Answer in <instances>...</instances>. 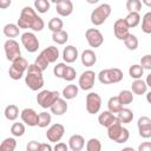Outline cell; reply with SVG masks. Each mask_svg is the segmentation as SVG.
I'll use <instances>...</instances> for the list:
<instances>
[{
  "mask_svg": "<svg viewBox=\"0 0 151 151\" xmlns=\"http://www.w3.org/2000/svg\"><path fill=\"white\" fill-rule=\"evenodd\" d=\"M146 100H147L149 104H151V91L147 92V94H146Z\"/></svg>",
  "mask_w": 151,
  "mask_h": 151,
  "instance_id": "55",
  "label": "cell"
},
{
  "mask_svg": "<svg viewBox=\"0 0 151 151\" xmlns=\"http://www.w3.org/2000/svg\"><path fill=\"white\" fill-rule=\"evenodd\" d=\"M41 53L47 58V60L50 61V64L51 63H55L58 60V58H59V50L55 46H48L45 50H42Z\"/></svg>",
  "mask_w": 151,
  "mask_h": 151,
  "instance_id": "25",
  "label": "cell"
},
{
  "mask_svg": "<svg viewBox=\"0 0 151 151\" xmlns=\"http://www.w3.org/2000/svg\"><path fill=\"white\" fill-rule=\"evenodd\" d=\"M123 71L113 67V68H106V70H101L98 74V79L101 84L104 85H109V84H117L119 81L123 80Z\"/></svg>",
  "mask_w": 151,
  "mask_h": 151,
  "instance_id": "4",
  "label": "cell"
},
{
  "mask_svg": "<svg viewBox=\"0 0 151 151\" xmlns=\"http://www.w3.org/2000/svg\"><path fill=\"white\" fill-rule=\"evenodd\" d=\"M21 44L25 47V50L29 53H34L39 48V40L32 32H25L21 34Z\"/></svg>",
  "mask_w": 151,
  "mask_h": 151,
  "instance_id": "9",
  "label": "cell"
},
{
  "mask_svg": "<svg viewBox=\"0 0 151 151\" xmlns=\"http://www.w3.org/2000/svg\"><path fill=\"white\" fill-rule=\"evenodd\" d=\"M65 133V127L63 124H53L52 126H50L47 129V132H46V138L48 139V142L51 143H58L60 142V139L63 138Z\"/></svg>",
  "mask_w": 151,
  "mask_h": 151,
  "instance_id": "13",
  "label": "cell"
},
{
  "mask_svg": "<svg viewBox=\"0 0 151 151\" xmlns=\"http://www.w3.org/2000/svg\"><path fill=\"white\" fill-rule=\"evenodd\" d=\"M142 2H143L145 6H147V7H151V0H142Z\"/></svg>",
  "mask_w": 151,
  "mask_h": 151,
  "instance_id": "54",
  "label": "cell"
},
{
  "mask_svg": "<svg viewBox=\"0 0 151 151\" xmlns=\"http://www.w3.org/2000/svg\"><path fill=\"white\" fill-rule=\"evenodd\" d=\"M2 32L7 38L13 39V38H17L20 34V27L15 24H6L2 28Z\"/></svg>",
  "mask_w": 151,
  "mask_h": 151,
  "instance_id": "24",
  "label": "cell"
},
{
  "mask_svg": "<svg viewBox=\"0 0 151 151\" xmlns=\"http://www.w3.org/2000/svg\"><path fill=\"white\" fill-rule=\"evenodd\" d=\"M117 119L122 124H129L133 119V112L127 107H122V110L117 113Z\"/></svg>",
  "mask_w": 151,
  "mask_h": 151,
  "instance_id": "23",
  "label": "cell"
},
{
  "mask_svg": "<svg viewBox=\"0 0 151 151\" xmlns=\"http://www.w3.org/2000/svg\"><path fill=\"white\" fill-rule=\"evenodd\" d=\"M11 4H12V0H0V8L5 9V8L9 7Z\"/></svg>",
  "mask_w": 151,
  "mask_h": 151,
  "instance_id": "52",
  "label": "cell"
},
{
  "mask_svg": "<svg viewBox=\"0 0 151 151\" xmlns=\"http://www.w3.org/2000/svg\"><path fill=\"white\" fill-rule=\"evenodd\" d=\"M21 120L22 123H25L28 126H38V122H39V114L35 112V110L31 109V107H26L21 111L20 113Z\"/></svg>",
  "mask_w": 151,
  "mask_h": 151,
  "instance_id": "15",
  "label": "cell"
},
{
  "mask_svg": "<svg viewBox=\"0 0 151 151\" xmlns=\"http://www.w3.org/2000/svg\"><path fill=\"white\" fill-rule=\"evenodd\" d=\"M86 150L87 151H100L101 150V143L97 138H91L86 143Z\"/></svg>",
  "mask_w": 151,
  "mask_h": 151,
  "instance_id": "40",
  "label": "cell"
},
{
  "mask_svg": "<svg viewBox=\"0 0 151 151\" xmlns=\"http://www.w3.org/2000/svg\"><path fill=\"white\" fill-rule=\"evenodd\" d=\"M133 94L134 93L132 91H130V90H123V91L119 92L118 99H119V101L122 103L123 106L124 105H129V104H131L133 101Z\"/></svg>",
  "mask_w": 151,
  "mask_h": 151,
  "instance_id": "29",
  "label": "cell"
},
{
  "mask_svg": "<svg viewBox=\"0 0 151 151\" xmlns=\"http://www.w3.org/2000/svg\"><path fill=\"white\" fill-rule=\"evenodd\" d=\"M94 80H96V73L91 70H86L80 74L79 80H78V85L81 90L88 91L93 87Z\"/></svg>",
  "mask_w": 151,
  "mask_h": 151,
  "instance_id": "12",
  "label": "cell"
},
{
  "mask_svg": "<svg viewBox=\"0 0 151 151\" xmlns=\"http://www.w3.org/2000/svg\"><path fill=\"white\" fill-rule=\"evenodd\" d=\"M145 81H146V85H147V87H150V88H151V73H150V74H147V77H146Z\"/></svg>",
  "mask_w": 151,
  "mask_h": 151,
  "instance_id": "53",
  "label": "cell"
},
{
  "mask_svg": "<svg viewBox=\"0 0 151 151\" xmlns=\"http://www.w3.org/2000/svg\"><path fill=\"white\" fill-rule=\"evenodd\" d=\"M34 64H35L39 68H41L42 71H45V70L47 68V66H48L50 61H48V60H47V58H46V57L40 52V53H39V55L37 57V59H35Z\"/></svg>",
  "mask_w": 151,
  "mask_h": 151,
  "instance_id": "42",
  "label": "cell"
},
{
  "mask_svg": "<svg viewBox=\"0 0 151 151\" xmlns=\"http://www.w3.org/2000/svg\"><path fill=\"white\" fill-rule=\"evenodd\" d=\"M67 103H66V99L65 98H59L51 107V113L55 114V116H63L64 113H66L67 111Z\"/></svg>",
  "mask_w": 151,
  "mask_h": 151,
  "instance_id": "19",
  "label": "cell"
},
{
  "mask_svg": "<svg viewBox=\"0 0 151 151\" xmlns=\"http://www.w3.org/2000/svg\"><path fill=\"white\" fill-rule=\"evenodd\" d=\"M142 31L146 34H151V12H147L142 18Z\"/></svg>",
  "mask_w": 151,
  "mask_h": 151,
  "instance_id": "37",
  "label": "cell"
},
{
  "mask_svg": "<svg viewBox=\"0 0 151 151\" xmlns=\"http://www.w3.org/2000/svg\"><path fill=\"white\" fill-rule=\"evenodd\" d=\"M81 64L86 67H91L97 63V55L92 50H85L80 57Z\"/></svg>",
  "mask_w": 151,
  "mask_h": 151,
  "instance_id": "21",
  "label": "cell"
},
{
  "mask_svg": "<svg viewBox=\"0 0 151 151\" xmlns=\"http://www.w3.org/2000/svg\"><path fill=\"white\" fill-rule=\"evenodd\" d=\"M59 98H60V93L58 91L42 90L37 94V103L42 109H50Z\"/></svg>",
  "mask_w": 151,
  "mask_h": 151,
  "instance_id": "7",
  "label": "cell"
},
{
  "mask_svg": "<svg viewBox=\"0 0 151 151\" xmlns=\"http://www.w3.org/2000/svg\"><path fill=\"white\" fill-rule=\"evenodd\" d=\"M66 67H67V65H66L65 63H58V64L54 66V68H53L54 76H55L57 78H61V79H63V76H64V73H65Z\"/></svg>",
  "mask_w": 151,
  "mask_h": 151,
  "instance_id": "43",
  "label": "cell"
},
{
  "mask_svg": "<svg viewBox=\"0 0 151 151\" xmlns=\"http://www.w3.org/2000/svg\"><path fill=\"white\" fill-rule=\"evenodd\" d=\"M78 91H79V87L74 84H68L66 85V87H64L63 90V93L61 96L66 99V100H70V99H73L78 96Z\"/></svg>",
  "mask_w": 151,
  "mask_h": 151,
  "instance_id": "26",
  "label": "cell"
},
{
  "mask_svg": "<svg viewBox=\"0 0 151 151\" xmlns=\"http://www.w3.org/2000/svg\"><path fill=\"white\" fill-rule=\"evenodd\" d=\"M111 6L109 5V4H101V5H99L97 8H94L93 11H92V13H91V17H90V19H91V22L94 25V26H100V25H103L105 21H106V19L110 17V14H111Z\"/></svg>",
  "mask_w": 151,
  "mask_h": 151,
  "instance_id": "6",
  "label": "cell"
},
{
  "mask_svg": "<svg viewBox=\"0 0 151 151\" xmlns=\"http://www.w3.org/2000/svg\"><path fill=\"white\" fill-rule=\"evenodd\" d=\"M42 70L39 68L35 64H31L26 71L25 76V83L27 87L32 91H38L44 86V77H42Z\"/></svg>",
  "mask_w": 151,
  "mask_h": 151,
  "instance_id": "2",
  "label": "cell"
},
{
  "mask_svg": "<svg viewBox=\"0 0 151 151\" xmlns=\"http://www.w3.org/2000/svg\"><path fill=\"white\" fill-rule=\"evenodd\" d=\"M85 38L87 44L90 45V47L97 48L100 47L104 42V37L101 34V32L98 28H88L85 32Z\"/></svg>",
  "mask_w": 151,
  "mask_h": 151,
  "instance_id": "10",
  "label": "cell"
},
{
  "mask_svg": "<svg viewBox=\"0 0 151 151\" xmlns=\"http://www.w3.org/2000/svg\"><path fill=\"white\" fill-rule=\"evenodd\" d=\"M52 122V117H51V113L48 112H40L39 113V122H38V126L44 129V127H47Z\"/></svg>",
  "mask_w": 151,
  "mask_h": 151,
  "instance_id": "38",
  "label": "cell"
},
{
  "mask_svg": "<svg viewBox=\"0 0 151 151\" xmlns=\"http://www.w3.org/2000/svg\"><path fill=\"white\" fill-rule=\"evenodd\" d=\"M126 9L129 12H139L142 9V1L140 0H127Z\"/></svg>",
  "mask_w": 151,
  "mask_h": 151,
  "instance_id": "41",
  "label": "cell"
},
{
  "mask_svg": "<svg viewBox=\"0 0 151 151\" xmlns=\"http://www.w3.org/2000/svg\"><path fill=\"white\" fill-rule=\"evenodd\" d=\"M47 26H48V29H50L52 33H53V32H59V31L63 29L64 22H63V20H61L60 18L54 17V18H52V19L48 21Z\"/></svg>",
  "mask_w": 151,
  "mask_h": 151,
  "instance_id": "33",
  "label": "cell"
},
{
  "mask_svg": "<svg viewBox=\"0 0 151 151\" xmlns=\"http://www.w3.org/2000/svg\"><path fill=\"white\" fill-rule=\"evenodd\" d=\"M55 9L60 17H68L73 12V4L71 0H63L55 5Z\"/></svg>",
  "mask_w": 151,
  "mask_h": 151,
  "instance_id": "17",
  "label": "cell"
},
{
  "mask_svg": "<svg viewBox=\"0 0 151 151\" xmlns=\"http://www.w3.org/2000/svg\"><path fill=\"white\" fill-rule=\"evenodd\" d=\"M53 147L50 145V144H46V143H40V150L39 151H52Z\"/></svg>",
  "mask_w": 151,
  "mask_h": 151,
  "instance_id": "51",
  "label": "cell"
},
{
  "mask_svg": "<svg viewBox=\"0 0 151 151\" xmlns=\"http://www.w3.org/2000/svg\"><path fill=\"white\" fill-rule=\"evenodd\" d=\"M15 147H17V140L12 137L5 138L0 144V150L1 151H14Z\"/></svg>",
  "mask_w": 151,
  "mask_h": 151,
  "instance_id": "31",
  "label": "cell"
},
{
  "mask_svg": "<svg viewBox=\"0 0 151 151\" xmlns=\"http://www.w3.org/2000/svg\"><path fill=\"white\" fill-rule=\"evenodd\" d=\"M88 4H91V5H94V4H98L99 2V0H86Z\"/></svg>",
  "mask_w": 151,
  "mask_h": 151,
  "instance_id": "56",
  "label": "cell"
},
{
  "mask_svg": "<svg viewBox=\"0 0 151 151\" xmlns=\"http://www.w3.org/2000/svg\"><path fill=\"white\" fill-rule=\"evenodd\" d=\"M34 8L38 13H47L50 9V0H34Z\"/></svg>",
  "mask_w": 151,
  "mask_h": 151,
  "instance_id": "35",
  "label": "cell"
},
{
  "mask_svg": "<svg viewBox=\"0 0 151 151\" xmlns=\"http://www.w3.org/2000/svg\"><path fill=\"white\" fill-rule=\"evenodd\" d=\"M76 76H77L76 70L72 66H67L66 70H65V73L63 76V79L66 80V81H72V80L76 79Z\"/></svg>",
  "mask_w": 151,
  "mask_h": 151,
  "instance_id": "44",
  "label": "cell"
},
{
  "mask_svg": "<svg viewBox=\"0 0 151 151\" xmlns=\"http://www.w3.org/2000/svg\"><path fill=\"white\" fill-rule=\"evenodd\" d=\"M107 137L118 144H123L129 140L130 132L126 127H123L122 123L117 119L112 125L107 127Z\"/></svg>",
  "mask_w": 151,
  "mask_h": 151,
  "instance_id": "3",
  "label": "cell"
},
{
  "mask_svg": "<svg viewBox=\"0 0 151 151\" xmlns=\"http://www.w3.org/2000/svg\"><path fill=\"white\" fill-rule=\"evenodd\" d=\"M129 29H130V27L126 24L125 19H117L113 24V33H114V37L118 40L124 41L127 38V35L130 34Z\"/></svg>",
  "mask_w": 151,
  "mask_h": 151,
  "instance_id": "14",
  "label": "cell"
},
{
  "mask_svg": "<svg viewBox=\"0 0 151 151\" xmlns=\"http://www.w3.org/2000/svg\"><path fill=\"white\" fill-rule=\"evenodd\" d=\"M124 44H125V47L130 51H136L137 47H138V38L134 35V34H129L127 38L124 40Z\"/></svg>",
  "mask_w": 151,
  "mask_h": 151,
  "instance_id": "36",
  "label": "cell"
},
{
  "mask_svg": "<svg viewBox=\"0 0 151 151\" xmlns=\"http://www.w3.org/2000/svg\"><path fill=\"white\" fill-rule=\"evenodd\" d=\"M52 40L58 45H64L68 40V33L64 29H61L59 32H53L52 33Z\"/></svg>",
  "mask_w": 151,
  "mask_h": 151,
  "instance_id": "30",
  "label": "cell"
},
{
  "mask_svg": "<svg viewBox=\"0 0 151 151\" xmlns=\"http://www.w3.org/2000/svg\"><path fill=\"white\" fill-rule=\"evenodd\" d=\"M50 1H51V2H53V4H55V5H57V4H59V2H60V1H63V0H50Z\"/></svg>",
  "mask_w": 151,
  "mask_h": 151,
  "instance_id": "57",
  "label": "cell"
},
{
  "mask_svg": "<svg viewBox=\"0 0 151 151\" xmlns=\"http://www.w3.org/2000/svg\"><path fill=\"white\" fill-rule=\"evenodd\" d=\"M28 61L22 58V57H19L17 58L15 60L12 61V65L9 66L8 68V74H9V78H12L13 80H19L22 78L24 73L27 71L28 68Z\"/></svg>",
  "mask_w": 151,
  "mask_h": 151,
  "instance_id": "5",
  "label": "cell"
},
{
  "mask_svg": "<svg viewBox=\"0 0 151 151\" xmlns=\"http://www.w3.org/2000/svg\"><path fill=\"white\" fill-rule=\"evenodd\" d=\"M4 114H5V118H6L7 120L13 122V120H15V119L19 117V109H18L17 105L9 104V105L6 106Z\"/></svg>",
  "mask_w": 151,
  "mask_h": 151,
  "instance_id": "27",
  "label": "cell"
},
{
  "mask_svg": "<svg viewBox=\"0 0 151 151\" xmlns=\"http://www.w3.org/2000/svg\"><path fill=\"white\" fill-rule=\"evenodd\" d=\"M116 120H117V116H114L110 110L101 112V113L99 114V117H98L99 124H100L101 126H104V127H109V126L112 125Z\"/></svg>",
  "mask_w": 151,
  "mask_h": 151,
  "instance_id": "20",
  "label": "cell"
},
{
  "mask_svg": "<svg viewBox=\"0 0 151 151\" xmlns=\"http://www.w3.org/2000/svg\"><path fill=\"white\" fill-rule=\"evenodd\" d=\"M125 21L126 24L129 25L130 28H133V27H137L140 22V15H139V12H129V14L126 15L125 18Z\"/></svg>",
  "mask_w": 151,
  "mask_h": 151,
  "instance_id": "28",
  "label": "cell"
},
{
  "mask_svg": "<svg viewBox=\"0 0 151 151\" xmlns=\"http://www.w3.org/2000/svg\"><path fill=\"white\" fill-rule=\"evenodd\" d=\"M143 73H144V67L140 64H134L129 68V74L132 79H140Z\"/></svg>",
  "mask_w": 151,
  "mask_h": 151,
  "instance_id": "32",
  "label": "cell"
},
{
  "mask_svg": "<svg viewBox=\"0 0 151 151\" xmlns=\"http://www.w3.org/2000/svg\"><path fill=\"white\" fill-rule=\"evenodd\" d=\"M107 107H109V110H110L112 113H118V112L122 110L123 105H122V103L119 101L118 96H117V97H111V98L109 99V101H107Z\"/></svg>",
  "mask_w": 151,
  "mask_h": 151,
  "instance_id": "34",
  "label": "cell"
},
{
  "mask_svg": "<svg viewBox=\"0 0 151 151\" xmlns=\"http://www.w3.org/2000/svg\"><path fill=\"white\" fill-rule=\"evenodd\" d=\"M140 65L144 67V70H151V54H145L142 57Z\"/></svg>",
  "mask_w": 151,
  "mask_h": 151,
  "instance_id": "46",
  "label": "cell"
},
{
  "mask_svg": "<svg viewBox=\"0 0 151 151\" xmlns=\"http://www.w3.org/2000/svg\"><path fill=\"white\" fill-rule=\"evenodd\" d=\"M4 50L5 54L8 61H13L17 58L21 57V50L19 47V42L15 41L14 39H8L4 44Z\"/></svg>",
  "mask_w": 151,
  "mask_h": 151,
  "instance_id": "8",
  "label": "cell"
},
{
  "mask_svg": "<svg viewBox=\"0 0 151 151\" xmlns=\"http://www.w3.org/2000/svg\"><path fill=\"white\" fill-rule=\"evenodd\" d=\"M138 133L142 138H151V124L138 127Z\"/></svg>",
  "mask_w": 151,
  "mask_h": 151,
  "instance_id": "45",
  "label": "cell"
},
{
  "mask_svg": "<svg viewBox=\"0 0 151 151\" xmlns=\"http://www.w3.org/2000/svg\"><path fill=\"white\" fill-rule=\"evenodd\" d=\"M27 151H39L40 150V143L35 142V140H31L27 144Z\"/></svg>",
  "mask_w": 151,
  "mask_h": 151,
  "instance_id": "47",
  "label": "cell"
},
{
  "mask_svg": "<svg viewBox=\"0 0 151 151\" xmlns=\"http://www.w3.org/2000/svg\"><path fill=\"white\" fill-rule=\"evenodd\" d=\"M150 124H151V119H150L149 117H146V116H142V117L138 119V122H137V126H138V127L145 126V125H150Z\"/></svg>",
  "mask_w": 151,
  "mask_h": 151,
  "instance_id": "48",
  "label": "cell"
},
{
  "mask_svg": "<svg viewBox=\"0 0 151 151\" xmlns=\"http://www.w3.org/2000/svg\"><path fill=\"white\" fill-rule=\"evenodd\" d=\"M138 151H151V143L144 142L138 146Z\"/></svg>",
  "mask_w": 151,
  "mask_h": 151,
  "instance_id": "50",
  "label": "cell"
},
{
  "mask_svg": "<svg viewBox=\"0 0 151 151\" xmlns=\"http://www.w3.org/2000/svg\"><path fill=\"white\" fill-rule=\"evenodd\" d=\"M101 107V98L96 92H90L86 96V111L90 114H96Z\"/></svg>",
  "mask_w": 151,
  "mask_h": 151,
  "instance_id": "11",
  "label": "cell"
},
{
  "mask_svg": "<svg viewBox=\"0 0 151 151\" xmlns=\"http://www.w3.org/2000/svg\"><path fill=\"white\" fill-rule=\"evenodd\" d=\"M11 133L14 137H22L25 133V125L22 123H14L11 126Z\"/></svg>",
  "mask_w": 151,
  "mask_h": 151,
  "instance_id": "39",
  "label": "cell"
},
{
  "mask_svg": "<svg viewBox=\"0 0 151 151\" xmlns=\"http://www.w3.org/2000/svg\"><path fill=\"white\" fill-rule=\"evenodd\" d=\"M17 25L20 28H31L34 32H40L45 27V22L42 18H40L37 14L35 9H33L29 6H25L21 9Z\"/></svg>",
  "mask_w": 151,
  "mask_h": 151,
  "instance_id": "1",
  "label": "cell"
},
{
  "mask_svg": "<svg viewBox=\"0 0 151 151\" xmlns=\"http://www.w3.org/2000/svg\"><path fill=\"white\" fill-rule=\"evenodd\" d=\"M131 90L134 94H138V96H142V94H145L146 91H147V85H146V81L142 80V79H134L131 84Z\"/></svg>",
  "mask_w": 151,
  "mask_h": 151,
  "instance_id": "22",
  "label": "cell"
},
{
  "mask_svg": "<svg viewBox=\"0 0 151 151\" xmlns=\"http://www.w3.org/2000/svg\"><path fill=\"white\" fill-rule=\"evenodd\" d=\"M85 146V139L80 134H72L68 139V147L72 151H80Z\"/></svg>",
  "mask_w": 151,
  "mask_h": 151,
  "instance_id": "18",
  "label": "cell"
},
{
  "mask_svg": "<svg viewBox=\"0 0 151 151\" xmlns=\"http://www.w3.org/2000/svg\"><path fill=\"white\" fill-rule=\"evenodd\" d=\"M78 57H79L78 50H77V47H74L73 45L66 46V47L64 48V51H63V59H64V61L67 63V64L74 63V61L78 59Z\"/></svg>",
  "mask_w": 151,
  "mask_h": 151,
  "instance_id": "16",
  "label": "cell"
},
{
  "mask_svg": "<svg viewBox=\"0 0 151 151\" xmlns=\"http://www.w3.org/2000/svg\"><path fill=\"white\" fill-rule=\"evenodd\" d=\"M68 149H70L68 145H66L65 143H61V142H58V143L54 145V147H53L54 151H67Z\"/></svg>",
  "mask_w": 151,
  "mask_h": 151,
  "instance_id": "49",
  "label": "cell"
}]
</instances>
